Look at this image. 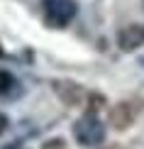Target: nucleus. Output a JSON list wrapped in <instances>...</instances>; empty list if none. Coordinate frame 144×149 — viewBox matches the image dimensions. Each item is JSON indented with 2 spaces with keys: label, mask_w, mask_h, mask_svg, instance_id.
Instances as JSON below:
<instances>
[{
  "label": "nucleus",
  "mask_w": 144,
  "mask_h": 149,
  "mask_svg": "<svg viewBox=\"0 0 144 149\" xmlns=\"http://www.w3.org/2000/svg\"><path fill=\"white\" fill-rule=\"evenodd\" d=\"M8 125H10V120H8V117H5L3 113H0V134H3L5 130H8Z\"/></svg>",
  "instance_id": "nucleus-7"
},
{
  "label": "nucleus",
  "mask_w": 144,
  "mask_h": 149,
  "mask_svg": "<svg viewBox=\"0 0 144 149\" xmlns=\"http://www.w3.org/2000/svg\"><path fill=\"white\" fill-rule=\"evenodd\" d=\"M15 86H17L15 83V76L0 69V95H10V91L15 88Z\"/></svg>",
  "instance_id": "nucleus-6"
},
{
  "label": "nucleus",
  "mask_w": 144,
  "mask_h": 149,
  "mask_svg": "<svg viewBox=\"0 0 144 149\" xmlns=\"http://www.w3.org/2000/svg\"><path fill=\"white\" fill-rule=\"evenodd\" d=\"M73 137L81 147H98L105 139V125L93 113H86L73 125Z\"/></svg>",
  "instance_id": "nucleus-1"
},
{
  "label": "nucleus",
  "mask_w": 144,
  "mask_h": 149,
  "mask_svg": "<svg viewBox=\"0 0 144 149\" xmlns=\"http://www.w3.org/2000/svg\"><path fill=\"white\" fill-rule=\"evenodd\" d=\"M42 8H44V22L56 29L66 27L76 17V3L73 0H44Z\"/></svg>",
  "instance_id": "nucleus-2"
},
{
  "label": "nucleus",
  "mask_w": 144,
  "mask_h": 149,
  "mask_svg": "<svg viewBox=\"0 0 144 149\" xmlns=\"http://www.w3.org/2000/svg\"><path fill=\"white\" fill-rule=\"evenodd\" d=\"M142 64H144V59H142Z\"/></svg>",
  "instance_id": "nucleus-10"
},
{
  "label": "nucleus",
  "mask_w": 144,
  "mask_h": 149,
  "mask_svg": "<svg viewBox=\"0 0 144 149\" xmlns=\"http://www.w3.org/2000/svg\"><path fill=\"white\" fill-rule=\"evenodd\" d=\"M54 88H56V93H59L61 98H64V103H68V105H78L81 98H83V91H81L76 83H54Z\"/></svg>",
  "instance_id": "nucleus-4"
},
{
  "label": "nucleus",
  "mask_w": 144,
  "mask_h": 149,
  "mask_svg": "<svg viewBox=\"0 0 144 149\" xmlns=\"http://www.w3.org/2000/svg\"><path fill=\"white\" fill-rule=\"evenodd\" d=\"M5 149H24V147H22V144H8Z\"/></svg>",
  "instance_id": "nucleus-8"
},
{
  "label": "nucleus",
  "mask_w": 144,
  "mask_h": 149,
  "mask_svg": "<svg viewBox=\"0 0 144 149\" xmlns=\"http://www.w3.org/2000/svg\"><path fill=\"white\" fill-rule=\"evenodd\" d=\"M117 44H120L122 52H132V49L144 44V27L142 24H127V27L120 29L117 34Z\"/></svg>",
  "instance_id": "nucleus-3"
},
{
  "label": "nucleus",
  "mask_w": 144,
  "mask_h": 149,
  "mask_svg": "<svg viewBox=\"0 0 144 149\" xmlns=\"http://www.w3.org/2000/svg\"><path fill=\"white\" fill-rule=\"evenodd\" d=\"M0 56H3V49H0Z\"/></svg>",
  "instance_id": "nucleus-9"
},
{
  "label": "nucleus",
  "mask_w": 144,
  "mask_h": 149,
  "mask_svg": "<svg viewBox=\"0 0 144 149\" xmlns=\"http://www.w3.org/2000/svg\"><path fill=\"white\" fill-rule=\"evenodd\" d=\"M110 120H112V125H115L117 130H125L129 122H132V110H129V105L127 103L115 105V108L110 110Z\"/></svg>",
  "instance_id": "nucleus-5"
}]
</instances>
